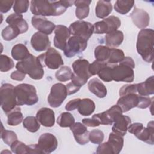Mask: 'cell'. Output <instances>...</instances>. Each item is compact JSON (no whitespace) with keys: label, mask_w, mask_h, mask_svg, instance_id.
<instances>
[{"label":"cell","mask_w":154,"mask_h":154,"mask_svg":"<svg viewBox=\"0 0 154 154\" xmlns=\"http://www.w3.org/2000/svg\"><path fill=\"white\" fill-rule=\"evenodd\" d=\"M90 63L85 59L79 58L72 64L73 75L72 82L81 87L86 84L88 79L91 76L89 72Z\"/></svg>","instance_id":"6"},{"label":"cell","mask_w":154,"mask_h":154,"mask_svg":"<svg viewBox=\"0 0 154 154\" xmlns=\"http://www.w3.org/2000/svg\"><path fill=\"white\" fill-rule=\"evenodd\" d=\"M11 56L17 61H22L26 59L31 54L25 45L22 43L15 45L11 49Z\"/></svg>","instance_id":"31"},{"label":"cell","mask_w":154,"mask_h":154,"mask_svg":"<svg viewBox=\"0 0 154 154\" xmlns=\"http://www.w3.org/2000/svg\"><path fill=\"white\" fill-rule=\"evenodd\" d=\"M38 58L43 67L46 66L50 69H57L64 64L61 54L53 48H49L45 53L38 56Z\"/></svg>","instance_id":"8"},{"label":"cell","mask_w":154,"mask_h":154,"mask_svg":"<svg viewBox=\"0 0 154 154\" xmlns=\"http://www.w3.org/2000/svg\"><path fill=\"white\" fill-rule=\"evenodd\" d=\"M82 122L84 125L89 127H96L99 126L100 125L99 122L93 117L91 118L83 119Z\"/></svg>","instance_id":"54"},{"label":"cell","mask_w":154,"mask_h":154,"mask_svg":"<svg viewBox=\"0 0 154 154\" xmlns=\"http://www.w3.org/2000/svg\"><path fill=\"white\" fill-rule=\"evenodd\" d=\"M105 38L106 46L111 48H115L122 44L123 41L124 35L122 31L116 30L107 34Z\"/></svg>","instance_id":"27"},{"label":"cell","mask_w":154,"mask_h":154,"mask_svg":"<svg viewBox=\"0 0 154 154\" xmlns=\"http://www.w3.org/2000/svg\"><path fill=\"white\" fill-rule=\"evenodd\" d=\"M88 88L90 91L99 98H103L107 94L105 85L98 78H94L88 82Z\"/></svg>","instance_id":"24"},{"label":"cell","mask_w":154,"mask_h":154,"mask_svg":"<svg viewBox=\"0 0 154 154\" xmlns=\"http://www.w3.org/2000/svg\"><path fill=\"white\" fill-rule=\"evenodd\" d=\"M122 113L123 112L121 108L119 105H113L104 112L95 114L92 117L97 119L101 125H111L114 122L116 116Z\"/></svg>","instance_id":"14"},{"label":"cell","mask_w":154,"mask_h":154,"mask_svg":"<svg viewBox=\"0 0 154 154\" xmlns=\"http://www.w3.org/2000/svg\"><path fill=\"white\" fill-rule=\"evenodd\" d=\"M54 32V45L55 47L60 50H64L67 44V40L70 38L69 29L64 25H58L55 26Z\"/></svg>","instance_id":"15"},{"label":"cell","mask_w":154,"mask_h":154,"mask_svg":"<svg viewBox=\"0 0 154 154\" xmlns=\"http://www.w3.org/2000/svg\"><path fill=\"white\" fill-rule=\"evenodd\" d=\"M125 58L122 50L117 48H110V54L106 63L108 64H117L121 62Z\"/></svg>","instance_id":"37"},{"label":"cell","mask_w":154,"mask_h":154,"mask_svg":"<svg viewBox=\"0 0 154 154\" xmlns=\"http://www.w3.org/2000/svg\"><path fill=\"white\" fill-rule=\"evenodd\" d=\"M87 46V40L78 36L70 37L64 48V54L67 58H71L83 52Z\"/></svg>","instance_id":"12"},{"label":"cell","mask_w":154,"mask_h":154,"mask_svg":"<svg viewBox=\"0 0 154 154\" xmlns=\"http://www.w3.org/2000/svg\"><path fill=\"white\" fill-rule=\"evenodd\" d=\"M70 34L73 36L80 37L86 40H88L92 35L94 32L93 25L84 20H77L71 23L69 26Z\"/></svg>","instance_id":"11"},{"label":"cell","mask_w":154,"mask_h":154,"mask_svg":"<svg viewBox=\"0 0 154 154\" xmlns=\"http://www.w3.org/2000/svg\"><path fill=\"white\" fill-rule=\"evenodd\" d=\"M89 141L92 143L99 144L104 140V134L99 129H93L89 132Z\"/></svg>","instance_id":"45"},{"label":"cell","mask_w":154,"mask_h":154,"mask_svg":"<svg viewBox=\"0 0 154 154\" xmlns=\"http://www.w3.org/2000/svg\"><path fill=\"white\" fill-rule=\"evenodd\" d=\"M37 145L42 153L49 154L55 151L57 148L58 141L53 134L44 133L40 136Z\"/></svg>","instance_id":"13"},{"label":"cell","mask_w":154,"mask_h":154,"mask_svg":"<svg viewBox=\"0 0 154 154\" xmlns=\"http://www.w3.org/2000/svg\"><path fill=\"white\" fill-rule=\"evenodd\" d=\"M75 1L32 0L30 10L37 16H57L63 14L68 7L74 4Z\"/></svg>","instance_id":"1"},{"label":"cell","mask_w":154,"mask_h":154,"mask_svg":"<svg viewBox=\"0 0 154 154\" xmlns=\"http://www.w3.org/2000/svg\"><path fill=\"white\" fill-rule=\"evenodd\" d=\"M32 25L39 32L47 35L52 34L55 28V24L43 16H34L31 19Z\"/></svg>","instance_id":"16"},{"label":"cell","mask_w":154,"mask_h":154,"mask_svg":"<svg viewBox=\"0 0 154 154\" xmlns=\"http://www.w3.org/2000/svg\"><path fill=\"white\" fill-rule=\"evenodd\" d=\"M17 106L32 105L37 103L38 97L35 87L28 84H20L14 87Z\"/></svg>","instance_id":"5"},{"label":"cell","mask_w":154,"mask_h":154,"mask_svg":"<svg viewBox=\"0 0 154 154\" xmlns=\"http://www.w3.org/2000/svg\"><path fill=\"white\" fill-rule=\"evenodd\" d=\"M31 45L34 50L42 52L50 48L51 42L47 34L38 31L32 35L31 38Z\"/></svg>","instance_id":"19"},{"label":"cell","mask_w":154,"mask_h":154,"mask_svg":"<svg viewBox=\"0 0 154 154\" xmlns=\"http://www.w3.org/2000/svg\"><path fill=\"white\" fill-rule=\"evenodd\" d=\"M110 48L106 46L99 45L94 49V56L96 60L106 62L109 58Z\"/></svg>","instance_id":"40"},{"label":"cell","mask_w":154,"mask_h":154,"mask_svg":"<svg viewBox=\"0 0 154 154\" xmlns=\"http://www.w3.org/2000/svg\"><path fill=\"white\" fill-rule=\"evenodd\" d=\"M108 142L112 147L114 154H119L123 147L124 139L123 136L112 132L109 134Z\"/></svg>","instance_id":"32"},{"label":"cell","mask_w":154,"mask_h":154,"mask_svg":"<svg viewBox=\"0 0 154 154\" xmlns=\"http://www.w3.org/2000/svg\"><path fill=\"white\" fill-rule=\"evenodd\" d=\"M154 31L152 29H141L138 34L136 44L137 51L143 60L152 63L153 60Z\"/></svg>","instance_id":"2"},{"label":"cell","mask_w":154,"mask_h":154,"mask_svg":"<svg viewBox=\"0 0 154 154\" xmlns=\"http://www.w3.org/2000/svg\"><path fill=\"white\" fill-rule=\"evenodd\" d=\"M144 128V126L141 123H134L130 124L128 128V131L129 133L134 134L135 136L137 135Z\"/></svg>","instance_id":"51"},{"label":"cell","mask_w":154,"mask_h":154,"mask_svg":"<svg viewBox=\"0 0 154 154\" xmlns=\"http://www.w3.org/2000/svg\"><path fill=\"white\" fill-rule=\"evenodd\" d=\"M130 17L134 25L140 29L146 28L150 22V16L148 13L137 7H134V10L130 14Z\"/></svg>","instance_id":"18"},{"label":"cell","mask_w":154,"mask_h":154,"mask_svg":"<svg viewBox=\"0 0 154 154\" xmlns=\"http://www.w3.org/2000/svg\"><path fill=\"white\" fill-rule=\"evenodd\" d=\"M25 75L24 73L16 70L14 72H13L10 75L11 79L16 81H22L25 78Z\"/></svg>","instance_id":"55"},{"label":"cell","mask_w":154,"mask_h":154,"mask_svg":"<svg viewBox=\"0 0 154 154\" xmlns=\"http://www.w3.org/2000/svg\"><path fill=\"white\" fill-rule=\"evenodd\" d=\"M134 5V1L117 0L114 4V9L117 13L125 14L131 10Z\"/></svg>","instance_id":"35"},{"label":"cell","mask_w":154,"mask_h":154,"mask_svg":"<svg viewBox=\"0 0 154 154\" xmlns=\"http://www.w3.org/2000/svg\"><path fill=\"white\" fill-rule=\"evenodd\" d=\"M108 63L106 62L99 61L97 60L94 61L89 66V72L91 76L96 75L98 72L104 67H105Z\"/></svg>","instance_id":"46"},{"label":"cell","mask_w":154,"mask_h":154,"mask_svg":"<svg viewBox=\"0 0 154 154\" xmlns=\"http://www.w3.org/2000/svg\"><path fill=\"white\" fill-rule=\"evenodd\" d=\"M137 93L140 96H148L154 94V76H151L144 82L137 84Z\"/></svg>","instance_id":"26"},{"label":"cell","mask_w":154,"mask_h":154,"mask_svg":"<svg viewBox=\"0 0 154 154\" xmlns=\"http://www.w3.org/2000/svg\"><path fill=\"white\" fill-rule=\"evenodd\" d=\"M5 21L8 25L16 27L20 34L26 32L28 29V25L21 14L12 13L6 18Z\"/></svg>","instance_id":"23"},{"label":"cell","mask_w":154,"mask_h":154,"mask_svg":"<svg viewBox=\"0 0 154 154\" xmlns=\"http://www.w3.org/2000/svg\"><path fill=\"white\" fill-rule=\"evenodd\" d=\"M29 2L28 0L15 1L13 5V10L15 13L22 14L28 11Z\"/></svg>","instance_id":"44"},{"label":"cell","mask_w":154,"mask_h":154,"mask_svg":"<svg viewBox=\"0 0 154 154\" xmlns=\"http://www.w3.org/2000/svg\"><path fill=\"white\" fill-rule=\"evenodd\" d=\"M29 146V153H39L42 154V152L39 149L38 146L37 144H30L28 145Z\"/></svg>","instance_id":"57"},{"label":"cell","mask_w":154,"mask_h":154,"mask_svg":"<svg viewBox=\"0 0 154 154\" xmlns=\"http://www.w3.org/2000/svg\"><path fill=\"white\" fill-rule=\"evenodd\" d=\"M112 81L116 82H132L134 79L135 62L130 57H125L123 60L117 64H111Z\"/></svg>","instance_id":"3"},{"label":"cell","mask_w":154,"mask_h":154,"mask_svg":"<svg viewBox=\"0 0 154 154\" xmlns=\"http://www.w3.org/2000/svg\"><path fill=\"white\" fill-rule=\"evenodd\" d=\"M14 66V62L11 58L5 55H1L0 57V70L6 72L12 69Z\"/></svg>","instance_id":"42"},{"label":"cell","mask_w":154,"mask_h":154,"mask_svg":"<svg viewBox=\"0 0 154 154\" xmlns=\"http://www.w3.org/2000/svg\"><path fill=\"white\" fill-rule=\"evenodd\" d=\"M75 141L80 145H84L89 141V131L87 126L80 122L75 123L70 127Z\"/></svg>","instance_id":"20"},{"label":"cell","mask_w":154,"mask_h":154,"mask_svg":"<svg viewBox=\"0 0 154 154\" xmlns=\"http://www.w3.org/2000/svg\"><path fill=\"white\" fill-rule=\"evenodd\" d=\"M67 96L66 85L62 83L54 84L48 96V102L53 108H58L63 103Z\"/></svg>","instance_id":"10"},{"label":"cell","mask_w":154,"mask_h":154,"mask_svg":"<svg viewBox=\"0 0 154 154\" xmlns=\"http://www.w3.org/2000/svg\"><path fill=\"white\" fill-rule=\"evenodd\" d=\"M111 65L108 64L105 67L102 68L97 75L102 81L108 82H111L112 81L111 76Z\"/></svg>","instance_id":"47"},{"label":"cell","mask_w":154,"mask_h":154,"mask_svg":"<svg viewBox=\"0 0 154 154\" xmlns=\"http://www.w3.org/2000/svg\"><path fill=\"white\" fill-rule=\"evenodd\" d=\"M57 124L62 128L71 127L75 123V118L69 112H64L60 114L57 120Z\"/></svg>","instance_id":"34"},{"label":"cell","mask_w":154,"mask_h":154,"mask_svg":"<svg viewBox=\"0 0 154 154\" xmlns=\"http://www.w3.org/2000/svg\"><path fill=\"white\" fill-rule=\"evenodd\" d=\"M94 102L89 98H84L81 99L78 106L79 113L83 116H88L91 115L95 110Z\"/></svg>","instance_id":"30"},{"label":"cell","mask_w":154,"mask_h":154,"mask_svg":"<svg viewBox=\"0 0 154 154\" xmlns=\"http://www.w3.org/2000/svg\"><path fill=\"white\" fill-rule=\"evenodd\" d=\"M96 152L97 154H114L113 149L108 141L100 144Z\"/></svg>","instance_id":"49"},{"label":"cell","mask_w":154,"mask_h":154,"mask_svg":"<svg viewBox=\"0 0 154 154\" xmlns=\"http://www.w3.org/2000/svg\"><path fill=\"white\" fill-rule=\"evenodd\" d=\"M1 138L4 143L8 146H10L13 143L17 140V137L16 134L12 131L6 130L4 129L2 124L1 132Z\"/></svg>","instance_id":"41"},{"label":"cell","mask_w":154,"mask_h":154,"mask_svg":"<svg viewBox=\"0 0 154 154\" xmlns=\"http://www.w3.org/2000/svg\"><path fill=\"white\" fill-rule=\"evenodd\" d=\"M113 123L112 132L123 137L126 135L128 128L131 123V120L128 116L120 114L116 116Z\"/></svg>","instance_id":"21"},{"label":"cell","mask_w":154,"mask_h":154,"mask_svg":"<svg viewBox=\"0 0 154 154\" xmlns=\"http://www.w3.org/2000/svg\"><path fill=\"white\" fill-rule=\"evenodd\" d=\"M36 118L39 123L45 127H52L55 124L54 111L49 108H40L36 114Z\"/></svg>","instance_id":"22"},{"label":"cell","mask_w":154,"mask_h":154,"mask_svg":"<svg viewBox=\"0 0 154 154\" xmlns=\"http://www.w3.org/2000/svg\"><path fill=\"white\" fill-rule=\"evenodd\" d=\"M10 148L12 152L16 154L29 153V146L18 140L13 143Z\"/></svg>","instance_id":"43"},{"label":"cell","mask_w":154,"mask_h":154,"mask_svg":"<svg viewBox=\"0 0 154 154\" xmlns=\"http://www.w3.org/2000/svg\"><path fill=\"white\" fill-rule=\"evenodd\" d=\"M7 124L10 126H17L23 120V114L20 111L19 106H16L14 109L7 114Z\"/></svg>","instance_id":"33"},{"label":"cell","mask_w":154,"mask_h":154,"mask_svg":"<svg viewBox=\"0 0 154 154\" xmlns=\"http://www.w3.org/2000/svg\"><path fill=\"white\" fill-rule=\"evenodd\" d=\"M154 123L153 121L149 122L146 128L144 127L135 137L141 141L153 145L154 143Z\"/></svg>","instance_id":"25"},{"label":"cell","mask_w":154,"mask_h":154,"mask_svg":"<svg viewBox=\"0 0 154 154\" xmlns=\"http://www.w3.org/2000/svg\"><path fill=\"white\" fill-rule=\"evenodd\" d=\"M1 106L4 112L7 114L17 106L16 97L14 93V87L8 83L2 84L0 88Z\"/></svg>","instance_id":"7"},{"label":"cell","mask_w":154,"mask_h":154,"mask_svg":"<svg viewBox=\"0 0 154 154\" xmlns=\"http://www.w3.org/2000/svg\"><path fill=\"white\" fill-rule=\"evenodd\" d=\"M16 68L35 80L41 79L44 75L43 66L38 57L32 54H30L26 59L17 63Z\"/></svg>","instance_id":"4"},{"label":"cell","mask_w":154,"mask_h":154,"mask_svg":"<svg viewBox=\"0 0 154 154\" xmlns=\"http://www.w3.org/2000/svg\"><path fill=\"white\" fill-rule=\"evenodd\" d=\"M153 97L150 98L148 96H143L140 95V101L137 108L141 109H146L148 108L153 103Z\"/></svg>","instance_id":"50"},{"label":"cell","mask_w":154,"mask_h":154,"mask_svg":"<svg viewBox=\"0 0 154 154\" xmlns=\"http://www.w3.org/2000/svg\"><path fill=\"white\" fill-rule=\"evenodd\" d=\"M112 10V6L109 1H98L95 8L96 16L101 19L108 16Z\"/></svg>","instance_id":"28"},{"label":"cell","mask_w":154,"mask_h":154,"mask_svg":"<svg viewBox=\"0 0 154 154\" xmlns=\"http://www.w3.org/2000/svg\"><path fill=\"white\" fill-rule=\"evenodd\" d=\"M121 25L120 19L115 16H110L101 21L95 22L93 25L96 34H108L117 30Z\"/></svg>","instance_id":"9"},{"label":"cell","mask_w":154,"mask_h":154,"mask_svg":"<svg viewBox=\"0 0 154 154\" xmlns=\"http://www.w3.org/2000/svg\"><path fill=\"white\" fill-rule=\"evenodd\" d=\"M73 72L68 66H61L55 73L56 79L60 82H65L72 79Z\"/></svg>","instance_id":"36"},{"label":"cell","mask_w":154,"mask_h":154,"mask_svg":"<svg viewBox=\"0 0 154 154\" xmlns=\"http://www.w3.org/2000/svg\"><path fill=\"white\" fill-rule=\"evenodd\" d=\"M91 2V1L87 0H78L74 1V5L76 6L75 14L78 19H83L88 16L90 10L89 5Z\"/></svg>","instance_id":"29"},{"label":"cell","mask_w":154,"mask_h":154,"mask_svg":"<svg viewBox=\"0 0 154 154\" xmlns=\"http://www.w3.org/2000/svg\"><path fill=\"white\" fill-rule=\"evenodd\" d=\"M66 88H67V95H70V94H73L75 93H76L77 91H78L79 90V89L81 88L80 87L77 86L76 85L74 84L73 82H70L69 83H68L66 85Z\"/></svg>","instance_id":"56"},{"label":"cell","mask_w":154,"mask_h":154,"mask_svg":"<svg viewBox=\"0 0 154 154\" xmlns=\"http://www.w3.org/2000/svg\"><path fill=\"white\" fill-rule=\"evenodd\" d=\"M140 95L137 93H130L120 96L117 102L123 112H126L133 108L137 107L139 104Z\"/></svg>","instance_id":"17"},{"label":"cell","mask_w":154,"mask_h":154,"mask_svg":"<svg viewBox=\"0 0 154 154\" xmlns=\"http://www.w3.org/2000/svg\"><path fill=\"white\" fill-rule=\"evenodd\" d=\"M14 3V1H0V11L2 13L8 12Z\"/></svg>","instance_id":"52"},{"label":"cell","mask_w":154,"mask_h":154,"mask_svg":"<svg viewBox=\"0 0 154 154\" xmlns=\"http://www.w3.org/2000/svg\"><path fill=\"white\" fill-rule=\"evenodd\" d=\"M81 100V99L77 98V99H74L70 100L66 105V106H65L66 109L67 111H73L75 109L78 108V106Z\"/></svg>","instance_id":"53"},{"label":"cell","mask_w":154,"mask_h":154,"mask_svg":"<svg viewBox=\"0 0 154 154\" xmlns=\"http://www.w3.org/2000/svg\"><path fill=\"white\" fill-rule=\"evenodd\" d=\"M23 126L29 132H35L40 128L39 122L34 116H28L23 120Z\"/></svg>","instance_id":"39"},{"label":"cell","mask_w":154,"mask_h":154,"mask_svg":"<svg viewBox=\"0 0 154 154\" xmlns=\"http://www.w3.org/2000/svg\"><path fill=\"white\" fill-rule=\"evenodd\" d=\"M130 93H137V84L124 85L119 90L120 96H122L125 94H128Z\"/></svg>","instance_id":"48"},{"label":"cell","mask_w":154,"mask_h":154,"mask_svg":"<svg viewBox=\"0 0 154 154\" xmlns=\"http://www.w3.org/2000/svg\"><path fill=\"white\" fill-rule=\"evenodd\" d=\"M19 34H20L19 30L16 27L10 25L4 28L1 32L2 38L6 41L12 40Z\"/></svg>","instance_id":"38"}]
</instances>
